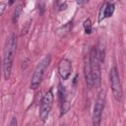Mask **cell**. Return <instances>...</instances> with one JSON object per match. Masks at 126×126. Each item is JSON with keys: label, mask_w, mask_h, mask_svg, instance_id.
Wrapping results in <instances>:
<instances>
[{"label": "cell", "mask_w": 126, "mask_h": 126, "mask_svg": "<svg viewBox=\"0 0 126 126\" xmlns=\"http://www.w3.org/2000/svg\"><path fill=\"white\" fill-rule=\"evenodd\" d=\"M17 50V36L12 33L6 41L3 52V75L5 80H9L12 73V67Z\"/></svg>", "instance_id": "6da1fadb"}, {"label": "cell", "mask_w": 126, "mask_h": 126, "mask_svg": "<svg viewBox=\"0 0 126 126\" xmlns=\"http://www.w3.org/2000/svg\"><path fill=\"white\" fill-rule=\"evenodd\" d=\"M89 60L92 68V76H93V82H94V87L98 88L100 87L101 83V72H100V64L102 63L96 47H92L89 53Z\"/></svg>", "instance_id": "7a4b0ae2"}, {"label": "cell", "mask_w": 126, "mask_h": 126, "mask_svg": "<svg viewBox=\"0 0 126 126\" xmlns=\"http://www.w3.org/2000/svg\"><path fill=\"white\" fill-rule=\"evenodd\" d=\"M50 61H51V56L48 54V55L44 56L39 61V63L36 65V67H35V69L33 71L32 77L31 89L36 90L39 87V85L42 82V79H43V76L45 74V71H46V69L48 68V66L50 64Z\"/></svg>", "instance_id": "3957f363"}, {"label": "cell", "mask_w": 126, "mask_h": 126, "mask_svg": "<svg viewBox=\"0 0 126 126\" xmlns=\"http://www.w3.org/2000/svg\"><path fill=\"white\" fill-rule=\"evenodd\" d=\"M105 91L101 90L99 91L96 99L94 101V109H93V115H92V123L93 126H100L101 123V117H102V112L104 109L105 105Z\"/></svg>", "instance_id": "277c9868"}, {"label": "cell", "mask_w": 126, "mask_h": 126, "mask_svg": "<svg viewBox=\"0 0 126 126\" xmlns=\"http://www.w3.org/2000/svg\"><path fill=\"white\" fill-rule=\"evenodd\" d=\"M53 101H54V95H53L52 90H48L43 94L40 101V106H39L38 116L42 122H45L48 119V116L53 106Z\"/></svg>", "instance_id": "5b68a950"}, {"label": "cell", "mask_w": 126, "mask_h": 126, "mask_svg": "<svg viewBox=\"0 0 126 126\" xmlns=\"http://www.w3.org/2000/svg\"><path fill=\"white\" fill-rule=\"evenodd\" d=\"M109 80H110V87H111L113 97L115 98V100L120 101L122 98L123 92H122V85H121V81H120L119 72L115 65L110 70Z\"/></svg>", "instance_id": "8992f818"}, {"label": "cell", "mask_w": 126, "mask_h": 126, "mask_svg": "<svg viewBox=\"0 0 126 126\" xmlns=\"http://www.w3.org/2000/svg\"><path fill=\"white\" fill-rule=\"evenodd\" d=\"M73 71L72 62L68 58H62L58 63V74L62 80L66 81L70 78Z\"/></svg>", "instance_id": "52a82bcc"}, {"label": "cell", "mask_w": 126, "mask_h": 126, "mask_svg": "<svg viewBox=\"0 0 126 126\" xmlns=\"http://www.w3.org/2000/svg\"><path fill=\"white\" fill-rule=\"evenodd\" d=\"M101 8L102 9H101L99 21L104 20L106 18H110L113 15L114 11H115V5H114L113 2H105Z\"/></svg>", "instance_id": "ba28073f"}, {"label": "cell", "mask_w": 126, "mask_h": 126, "mask_svg": "<svg viewBox=\"0 0 126 126\" xmlns=\"http://www.w3.org/2000/svg\"><path fill=\"white\" fill-rule=\"evenodd\" d=\"M83 27H84V31L87 34H90L92 33V31H93V25H92V22H91V19H86L83 23Z\"/></svg>", "instance_id": "9c48e42d"}, {"label": "cell", "mask_w": 126, "mask_h": 126, "mask_svg": "<svg viewBox=\"0 0 126 126\" xmlns=\"http://www.w3.org/2000/svg\"><path fill=\"white\" fill-rule=\"evenodd\" d=\"M21 12H22V6H21V5H18V6L16 7V9H15V11H14V15H13V22H14V23H16V22L18 21Z\"/></svg>", "instance_id": "30bf717a"}, {"label": "cell", "mask_w": 126, "mask_h": 126, "mask_svg": "<svg viewBox=\"0 0 126 126\" xmlns=\"http://www.w3.org/2000/svg\"><path fill=\"white\" fill-rule=\"evenodd\" d=\"M9 126H18V120L16 117H13L11 122H10V125Z\"/></svg>", "instance_id": "8fae6325"}, {"label": "cell", "mask_w": 126, "mask_h": 126, "mask_svg": "<svg viewBox=\"0 0 126 126\" xmlns=\"http://www.w3.org/2000/svg\"><path fill=\"white\" fill-rule=\"evenodd\" d=\"M5 6H6V4H4V3H1V12H0V14H1V15H3V13H4V10H5Z\"/></svg>", "instance_id": "7c38bea8"}, {"label": "cell", "mask_w": 126, "mask_h": 126, "mask_svg": "<svg viewBox=\"0 0 126 126\" xmlns=\"http://www.w3.org/2000/svg\"><path fill=\"white\" fill-rule=\"evenodd\" d=\"M62 126H63V125H62Z\"/></svg>", "instance_id": "4fadbf2b"}]
</instances>
